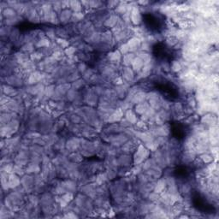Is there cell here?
Instances as JSON below:
<instances>
[{"instance_id":"cell-25","label":"cell","mask_w":219,"mask_h":219,"mask_svg":"<svg viewBox=\"0 0 219 219\" xmlns=\"http://www.w3.org/2000/svg\"><path fill=\"white\" fill-rule=\"evenodd\" d=\"M9 37V39H10L12 42H16V41H18V40L20 39V37H21V36H20V31H19V29L14 27Z\"/></svg>"},{"instance_id":"cell-51","label":"cell","mask_w":219,"mask_h":219,"mask_svg":"<svg viewBox=\"0 0 219 219\" xmlns=\"http://www.w3.org/2000/svg\"><path fill=\"white\" fill-rule=\"evenodd\" d=\"M71 120H72V122H75V123H78V122H81V118H80L79 116H77V115H73V116H71Z\"/></svg>"},{"instance_id":"cell-12","label":"cell","mask_w":219,"mask_h":219,"mask_svg":"<svg viewBox=\"0 0 219 219\" xmlns=\"http://www.w3.org/2000/svg\"><path fill=\"white\" fill-rule=\"evenodd\" d=\"M167 186V181H166V179H160L157 181V183L154 186V192L157 193H163V190L165 189Z\"/></svg>"},{"instance_id":"cell-8","label":"cell","mask_w":219,"mask_h":219,"mask_svg":"<svg viewBox=\"0 0 219 219\" xmlns=\"http://www.w3.org/2000/svg\"><path fill=\"white\" fill-rule=\"evenodd\" d=\"M122 77L123 79V81L126 82H132L134 80V72L130 67H124L122 70Z\"/></svg>"},{"instance_id":"cell-41","label":"cell","mask_w":219,"mask_h":219,"mask_svg":"<svg viewBox=\"0 0 219 219\" xmlns=\"http://www.w3.org/2000/svg\"><path fill=\"white\" fill-rule=\"evenodd\" d=\"M135 126H136V128H137L139 130L138 131H143L144 129H147V124H146V122H145V121H139L135 123Z\"/></svg>"},{"instance_id":"cell-10","label":"cell","mask_w":219,"mask_h":219,"mask_svg":"<svg viewBox=\"0 0 219 219\" xmlns=\"http://www.w3.org/2000/svg\"><path fill=\"white\" fill-rule=\"evenodd\" d=\"M122 116H123V110L122 109H117L110 115L109 118H108V122H111V123L116 122L122 120Z\"/></svg>"},{"instance_id":"cell-20","label":"cell","mask_w":219,"mask_h":219,"mask_svg":"<svg viewBox=\"0 0 219 219\" xmlns=\"http://www.w3.org/2000/svg\"><path fill=\"white\" fill-rule=\"evenodd\" d=\"M2 14H3V16H4L6 19L14 17V16H17V15H16V11L15 9H12L11 7H6L4 10H2Z\"/></svg>"},{"instance_id":"cell-36","label":"cell","mask_w":219,"mask_h":219,"mask_svg":"<svg viewBox=\"0 0 219 219\" xmlns=\"http://www.w3.org/2000/svg\"><path fill=\"white\" fill-rule=\"evenodd\" d=\"M52 9L53 11H55L57 14H59L63 10L62 7V1L61 2H54L52 3Z\"/></svg>"},{"instance_id":"cell-27","label":"cell","mask_w":219,"mask_h":219,"mask_svg":"<svg viewBox=\"0 0 219 219\" xmlns=\"http://www.w3.org/2000/svg\"><path fill=\"white\" fill-rule=\"evenodd\" d=\"M55 32H56V35L61 39H66V38H68V36H69V34L64 27H57L55 29Z\"/></svg>"},{"instance_id":"cell-19","label":"cell","mask_w":219,"mask_h":219,"mask_svg":"<svg viewBox=\"0 0 219 219\" xmlns=\"http://www.w3.org/2000/svg\"><path fill=\"white\" fill-rule=\"evenodd\" d=\"M134 57H135V56L132 52L126 54L123 56V58H122V64L124 65L125 67H129L132 64L133 59H134Z\"/></svg>"},{"instance_id":"cell-32","label":"cell","mask_w":219,"mask_h":219,"mask_svg":"<svg viewBox=\"0 0 219 219\" xmlns=\"http://www.w3.org/2000/svg\"><path fill=\"white\" fill-rule=\"evenodd\" d=\"M55 91H56V89H55V86L54 85H48V86H46V89H45V96L46 98H48V97L52 98L53 93H55Z\"/></svg>"},{"instance_id":"cell-2","label":"cell","mask_w":219,"mask_h":219,"mask_svg":"<svg viewBox=\"0 0 219 219\" xmlns=\"http://www.w3.org/2000/svg\"><path fill=\"white\" fill-rule=\"evenodd\" d=\"M130 20L131 22L134 25H140L142 22L141 12L138 6L133 5V8L130 10Z\"/></svg>"},{"instance_id":"cell-13","label":"cell","mask_w":219,"mask_h":219,"mask_svg":"<svg viewBox=\"0 0 219 219\" xmlns=\"http://www.w3.org/2000/svg\"><path fill=\"white\" fill-rule=\"evenodd\" d=\"M128 10H129V5L126 4V3H122V2H120L118 5L115 8V12L118 16L124 15Z\"/></svg>"},{"instance_id":"cell-5","label":"cell","mask_w":219,"mask_h":219,"mask_svg":"<svg viewBox=\"0 0 219 219\" xmlns=\"http://www.w3.org/2000/svg\"><path fill=\"white\" fill-rule=\"evenodd\" d=\"M201 122L206 125H209L210 127H213V126L217 125V116L212 115L211 113H208V114H206L205 116H203V117L201 118Z\"/></svg>"},{"instance_id":"cell-30","label":"cell","mask_w":219,"mask_h":219,"mask_svg":"<svg viewBox=\"0 0 219 219\" xmlns=\"http://www.w3.org/2000/svg\"><path fill=\"white\" fill-rule=\"evenodd\" d=\"M116 94L119 96V98L122 99V98H124L125 95H126V93H127V88H126V87H125L123 85H121V86H116Z\"/></svg>"},{"instance_id":"cell-11","label":"cell","mask_w":219,"mask_h":219,"mask_svg":"<svg viewBox=\"0 0 219 219\" xmlns=\"http://www.w3.org/2000/svg\"><path fill=\"white\" fill-rule=\"evenodd\" d=\"M146 99V93H144V92H142V91H139L138 93H135V94L133 95V97H132V99H131V102H132V104H140V103H142V102H144Z\"/></svg>"},{"instance_id":"cell-44","label":"cell","mask_w":219,"mask_h":219,"mask_svg":"<svg viewBox=\"0 0 219 219\" xmlns=\"http://www.w3.org/2000/svg\"><path fill=\"white\" fill-rule=\"evenodd\" d=\"M101 5H102V2H99V1H89V6L93 9H97L100 7Z\"/></svg>"},{"instance_id":"cell-28","label":"cell","mask_w":219,"mask_h":219,"mask_svg":"<svg viewBox=\"0 0 219 219\" xmlns=\"http://www.w3.org/2000/svg\"><path fill=\"white\" fill-rule=\"evenodd\" d=\"M170 69H171L173 72L177 73V72H180L182 70V64L179 61H173L170 66Z\"/></svg>"},{"instance_id":"cell-21","label":"cell","mask_w":219,"mask_h":219,"mask_svg":"<svg viewBox=\"0 0 219 219\" xmlns=\"http://www.w3.org/2000/svg\"><path fill=\"white\" fill-rule=\"evenodd\" d=\"M35 46L37 48H47L50 47L51 46V42H50V39H46V38H43V39H39L37 43L35 45Z\"/></svg>"},{"instance_id":"cell-7","label":"cell","mask_w":219,"mask_h":219,"mask_svg":"<svg viewBox=\"0 0 219 219\" xmlns=\"http://www.w3.org/2000/svg\"><path fill=\"white\" fill-rule=\"evenodd\" d=\"M119 19H120V17L116 14H112L106 18V20L104 22V26L106 27H112L113 28L117 24Z\"/></svg>"},{"instance_id":"cell-39","label":"cell","mask_w":219,"mask_h":219,"mask_svg":"<svg viewBox=\"0 0 219 219\" xmlns=\"http://www.w3.org/2000/svg\"><path fill=\"white\" fill-rule=\"evenodd\" d=\"M76 52V49L74 47V46H70L65 49L64 53L66 56H68L69 57H75V53Z\"/></svg>"},{"instance_id":"cell-33","label":"cell","mask_w":219,"mask_h":219,"mask_svg":"<svg viewBox=\"0 0 219 219\" xmlns=\"http://www.w3.org/2000/svg\"><path fill=\"white\" fill-rule=\"evenodd\" d=\"M83 18H84V15L82 12H76V13H73L72 17H71V21L74 23H78V22L82 21Z\"/></svg>"},{"instance_id":"cell-18","label":"cell","mask_w":219,"mask_h":219,"mask_svg":"<svg viewBox=\"0 0 219 219\" xmlns=\"http://www.w3.org/2000/svg\"><path fill=\"white\" fill-rule=\"evenodd\" d=\"M8 180H9L8 181V183H9V188H16V187H18V186L20 185V183H21L20 179H19L15 174L9 175Z\"/></svg>"},{"instance_id":"cell-15","label":"cell","mask_w":219,"mask_h":219,"mask_svg":"<svg viewBox=\"0 0 219 219\" xmlns=\"http://www.w3.org/2000/svg\"><path fill=\"white\" fill-rule=\"evenodd\" d=\"M121 55H122L121 52L117 50V51L109 52L107 55V57L110 62H111V63H117V62H119V61L121 60V57H122Z\"/></svg>"},{"instance_id":"cell-35","label":"cell","mask_w":219,"mask_h":219,"mask_svg":"<svg viewBox=\"0 0 219 219\" xmlns=\"http://www.w3.org/2000/svg\"><path fill=\"white\" fill-rule=\"evenodd\" d=\"M50 22L52 24H55V25H57V24L60 23L59 17H58V14H57L55 11H52V15H51V18H50Z\"/></svg>"},{"instance_id":"cell-47","label":"cell","mask_w":219,"mask_h":219,"mask_svg":"<svg viewBox=\"0 0 219 219\" xmlns=\"http://www.w3.org/2000/svg\"><path fill=\"white\" fill-rule=\"evenodd\" d=\"M159 199V193H151L149 194V199L151 200V201H156V200H158Z\"/></svg>"},{"instance_id":"cell-49","label":"cell","mask_w":219,"mask_h":219,"mask_svg":"<svg viewBox=\"0 0 219 219\" xmlns=\"http://www.w3.org/2000/svg\"><path fill=\"white\" fill-rule=\"evenodd\" d=\"M120 2H116V1H109L107 2V6L108 8H116V6L118 5Z\"/></svg>"},{"instance_id":"cell-40","label":"cell","mask_w":219,"mask_h":219,"mask_svg":"<svg viewBox=\"0 0 219 219\" xmlns=\"http://www.w3.org/2000/svg\"><path fill=\"white\" fill-rule=\"evenodd\" d=\"M52 57L56 61H61L64 58V53H63V52H62L61 50H59V51H55V52L52 53Z\"/></svg>"},{"instance_id":"cell-34","label":"cell","mask_w":219,"mask_h":219,"mask_svg":"<svg viewBox=\"0 0 219 219\" xmlns=\"http://www.w3.org/2000/svg\"><path fill=\"white\" fill-rule=\"evenodd\" d=\"M57 44L60 46L61 48H68L69 46V41L65 39H61V38H57L56 39Z\"/></svg>"},{"instance_id":"cell-45","label":"cell","mask_w":219,"mask_h":219,"mask_svg":"<svg viewBox=\"0 0 219 219\" xmlns=\"http://www.w3.org/2000/svg\"><path fill=\"white\" fill-rule=\"evenodd\" d=\"M129 160H130V159H129V156H123V157H122L120 159H119V162H120L122 165H128V163H127V161H129Z\"/></svg>"},{"instance_id":"cell-3","label":"cell","mask_w":219,"mask_h":219,"mask_svg":"<svg viewBox=\"0 0 219 219\" xmlns=\"http://www.w3.org/2000/svg\"><path fill=\"white\" fill-rule=\"evenodd\" d=\"M128 46L129 48V52H137L138 50L141 49V40L138 39L137 37H132L128 40Z\"/></svg>"},{"instance_id":"cell-1","label":"cell","mask_w":219,"mask_h":219,"mask_svg":"<svg viewBox=\"0 0 219 219\" xmlns=\"http://www.w3.org/2000/svg\"><path fill=\"white\" fill-rule=\"evenodd\" d=\"M148 155H149V150L148 149L145 148L142 145L139 146V147L137 148V151L134 153V158H133L134 163L140 164L148 157Z\"/></svg>"},{"instance_id":"cell-31","label":"cell","mask_w":219,"mask_h":219,"mask_svg":"<svg viewBox=\"0 0 219 219\" xmlns=\"http://www.w3.org/2000/svg\"><path fill=\"white\" fill-rule=\"evenodd\" d=\"M200 159L202 160V162L204 163H210L211 162H213V157L212 155H210L209 153H202L200 156Z\"/></svg>"},{"instance_id":"cell-42","label":"cell","mask_w":219,"mask_h":219,"mask_svg":"<svg viewBox=\"0 0 219 219\" xmlns=\"http://www.w3.org/2000/svg\"><path fill=\"white\" fill-rule=\"evenodd\" d=\"M46 35L50 39H56V32L53 28H48V30L46 32Z\"/></svg>"},{"instance_id":"cell-4","label":"cell","mask_w":219,"mask_h":219,"mask_svg":"<svg viewBox=\"0 0 219 219\" xmlns=\"http://www.w3.org/2000/svg\"><path fill=\"white\" fill-rule=\"evenodd\" d=\"M42 77H43V74H41L39 71H34L33 73H31L28 75V77L27 79V84L28 85H35L36 83L41 82Z\"/></svg>"},{"instance_id":"cell-43","label":"cell","mask_w":219,"mask_h":219,"mask_svg":"<svg viewBox=\"0 0 219 219\" xmlns=\"http://www.w3.org/2000/svg\"><path fill=\"white\" fill-rule=\"evenodd\" d=\"M67 95H68V99H69V100H74V99H75V98H76V91L75 90L74 88L69 89V90L68 91V93H67Z\"/></svg>"},{"instance_id":"cell-38","label":"cell","mask_w":219,"mask_h":219,"mask_svg":"<svg viewBox=\"0 0 219 219\" xmlns=\"http://www.w3.org/2000/svg\"><path fill=\"white\" fill-rule=\"evenodd\" d=\"M84 85H85V81H84V80H81V79H78L75 82H73L72 86H73L75 90H78V89H80V88L82 87Z\"/></svg>"},{"instance_id":"cell-46","label":"cell","mask_w":219,"mask_h":219,"mask_svg":"<svg viewBox=\"0 0 219 219\" xmlns=\"http://www.w3.org/2000/svg\"><path fill=\"white\" fill-rule=\"evenodd\" d=\"M210 150H211L210 151V152H211V154H212V157L217 159V155H218V147H217V146H212V148H211Z\"/></svg>"},{"instance_id":"cell-17","label":"cell","mask_w":219,"mask_h":219,"mask_svg":"<svg viewBox=\"0 0 219 219\" xmlns=\"http://www.w3.org/2000/svg\"><path fill=\"white\" fill-rule=\"evenodd\" d=\"M125 116H126V120L129 121L131 124H135V123L137 122L138 121L137 116H136V115L134 114V112H133L131 109H129L128 111H126Z\"/></svg>"},{"instance_id":"cell-9","label":"cell","mask_w":219,"mask_h":219,"mask_svg":"<svg viewBox=\"0 0 219 219\" xmlns=\"http://www.w3.org/2000/svg\"><path fill=\"white\" fill-rule=\"evenodd\" d=\"M144 65H145L144 61L142 60L141 58L138 57H134V59H133L132 64H131L132 69L133 70V72H135V73H140L141 71L142 68L144 67Z\"/></svg>"},{"instance_id":"cell-37","label":"cell","mask_w":219,"mask_h":219,"mask_svg":"<svg viewBox=\"0 0 219 219\" xmlns=\"http://www.w3.org/2000/svg\"><path fill=\"white\" fill-rule=\"evenodd\" d=\"M119 52H121V54H122L123 56L126 55V54H128L129 52V48L128 46V44L127 43H122L119 46V50H118Z\"/></svg>"},{"instance_id":"cell-24","label":"cell","mask_w":219,"mask_h":219,"mask_svg":"<svg viewBox=\"0 0 219 219\" xmlns=\"http://www.w3.org/2000/svg\"><path fill=\"white\" fill-rule=\"evenodd\" d=\"M20 20H21V17H20V16H18L17 15V16H14V17L5 19V23L6 26L12 27L14 26V25H16V24H17L18 22H20Z\"/></svg>"},{"instance_id":"cell-22","label":"cell","mask_w":219,"mask_h":219,"mask_svg":"<svg viewBox=\"0 0 219 219\" xmlns=\"http://www.w3.org/2000/svg\"><path fill=\"white\" fill-rule=\"evenodd\" d=\"M82 2L79 1H70V9L73 10L74 13L76 12H82Z\"/></svg>"},{"instance_id":"cell-14","label":"cell","mask_w":219,"mask_h":219,"mask_svg":"<svg viewBox=\"0 0 219 219\" xmlns=\"http://www.w3.org/2000/svg\"><path fill=\"white\" fill-rule=\"evenodd\" d=\"M149 107H150L149 103L144 101V102H142V103L137 104H136V106H135V112L141 116V115H143V114L149 109Z\"/></svg>"},{"instance_id":"cell-48","label":"cell","mask_w":219,"mask_h":219,"mask_svg":"<svg viewBox=\"0 0 219 219\" xmlns=\"http://www.w3.org/2000/svg\"><path fill=\"white\" fill-rule=\"evenodd\" d=\"M86 65L84 63H81L80 64L78 65V71L81 72V73H84L86 70Z\"/></svg>"},{"instance_id":"cell-50","label":"cell","mask_w":219,"mask_h":219,"mask_svg":"<svg viewBox=\"0 0 219 219\" xmlns=\"http://www.w3.org/2000/svg\"><path fill=\"white\" fill-rule=\"evenodd\" d=\"M131 123L129 122V121H127L126 119L125 120H122V123H121V126L122 127H123V128H129V127H131Z\"/></svg>"},{"instance_id":"cell-23","label":"cell","mask_w":219,"mask_h":219,"mask_svg":"<svg viewBox=\"0 0 219 219\" xmlns=\"http://www.w3.org/2000/svg\"><path fill=\"white\" fill-rule=\"evenodd\" d=\"M155 114H156V111H155L154 109H152L151 107H149V109L146 111L143 115H141V120L142 121H149L152 117V116H154Z\"/></svg>"},{"instance_id":"cell-6","label":"cell","mask_w":219,"mask_h":219,"mask_svg":"<svg viewBox=\"0 0 219 219\" xmlns=\"http://www.w3.org/2000/svg\"><path fill=\"white\" fill-rule=\"evenodd\" d=\"M72 15H73V13H72V11H71L70 9H63L60 13L58 14L59 21H60L61 23L66 24V23L69 22V20H71Z\"/></svg>"},{"instance_id":"cell-26","label":"cell","mask_w":219,"mask_h":219,"mask_svg":"<svg viewBox=\"0 0 219 219\" xmlns=\"http://www.w3.org/2000/svg\"><path fill=\"white\" fill-rule=\"evenodd\" d=\"M69 86H70V85L69 83H63V84H60L57 87L56 91L61 95H64L65 93H68V91L69 90Z\"/></svg>"},{"instance_id":"cell-29","label":"cell","mask_w":219,"mask_h":219,"mask_svg":"<svg viewBox=\"0 0 219 219\" xmlns=\"http://www.w3.org/2000/svg\"><path fill=\"white\" fill-rule=\"evenodd\" d=\"M34 48H35V46H34L33 42H27V43L24 44L22 46V52L27 54L29 52H34Z\"/></svg>"},{"instance_id":"cell-16","label":"cell","mask_w":219,"mask_h":219,"mask_svg":"<svg viewBox=\"0 0 219 219\" xmlns=\"http://www.w3.org/2000/svg\"><path fill=\"white\" fill-rule=\"evenodd\" d=\"M3 93L8 97H14V96H18V91L15 89L13 86H3Z\"/></svg>"}]
</instances>
